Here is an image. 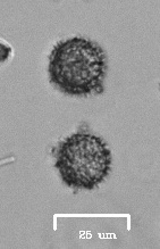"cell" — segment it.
I'll use <instances>...</instances> for the list:
<instances>
[{"label":"cell","instance_id":"1","mask_svg":"<svg viewBox=\"0 0 160 249\" xmlns=\"http://www.w3.org/2000/svg\"><path fill=\"white\" fill-rule=\"evenodd\" d=\"M106 74V53L91 40L75 36L59 41L49 56L50 82L67 95L101 93Z\"/></svg>","mask_w":160,"mask_h":249},{"label":"cell","instance_id":"2","mask_svg":"<svg viewBox=\"0 0 160 249\" xmlns=\"http://www.w3.org/2000/svg\"><path fill=\"white\" fill-rule=\"evenodd\" d=\"M55 167L71 188L95 189L109 176L112 154L101 138L86 132L73 133L53 149Z\"/></svg>","mask_w":160,"mask_h":249}]
</instances>
